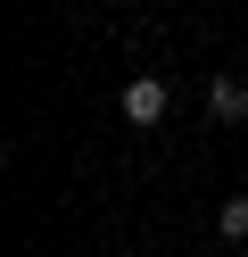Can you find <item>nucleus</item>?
<instances>
[{"mask_svg": "<svg viewBox=\"0 0 248 257\" xmlns=\"http://www.w3.org/2000/svg\"><path fill=\"white\" fill-rule=\"evenodd\" d=\"M165 108H174V91H165L157 75H141V83H124V124H165Z\"/></svg>", "mask_w": 248, "mask_h": 257, "instance_id": "obj_1", "label": "nucleus"}, {"mask_svg": "<svg viewBox=\"0 0 248 257\" xmlns=\"http://www.w3.org/2000/svg\"><path fill=\"white\" fill-rule=\"evenodd\" d=\"M207 108H215V116H223V124H240V116H248V83H231V75H215V91H207Z\"/></svg>", "mask_w": 248, "mask_h": 257, "instance_id": "obj_2", "label": "nucleus"}, {"mask_svg": "<svg viewBox=\"0 0 248 257\" xmlns=\"http://www.w3.org/2000/svg\"><path fill=\"white\" fill-rule=\"evenodd\" d=\"M215 232H223V240H248V199H223V207H215Z\"/></svg>", "mask_w": 248, "mask_h": 257, "instance_id": "obj_3", "label": "nucleus"}]
</instances>
